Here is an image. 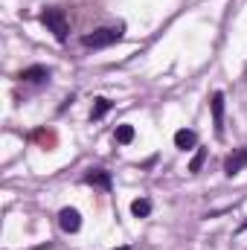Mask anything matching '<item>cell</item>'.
<instances>
[{
	"label": "cell",
	"instance_id": "cell-1",
	"mask_svg": "<svg viewBox=\"0 0 247 250\" xmlns=\"http://www.w3.org/2000/svg\"><path fill=\"white\" fill-rule=\"evenodd\" d=\"M41 21H44V26L59 38V41H64L67 38V32H70V23H67V18H64L62 9H44L41 12Z\"/></svg>",
	"mask_w": 247,
	"mask_h": 250
},
{
	"label": "cell",
	"instance_id": "cell-2",
	"mask_svg": "<svg viewBox=\"0 0 247 250\" xmlns=\"http://www.w3.org/2000/svg\"><path fill=\"white\" fill-rule=\"evenodd\" d=\"M123 38V29H96V32H90V35H84L82 38V44L84 47H93V50H99V47H111V44H117Z\"/></svg>",
	"mask_w": 247,
	"mask_h": 250
},
{
	"label": "cell",
	"instance_id": "cell-3",
	"mask_svg": "<svg viewBox=\"0 0 247 250\" xmlns=\"http://www.w3.org/2000/svg\"><path fill=\"white\" fill-rule=\"evenodd\" d=\"M59 224H62L64 233H79V227H82V215H79V209L64 207L62 212H59Z\"/></svg>",
	"mask_w": 247,
	"mask_h": 250
},
{
	"label": "cell",
	"instance_id": "cell-4",
	"mask_svg": "<svg viewBox=\"0 0 247 250\" xmlns=\"http://www.w3.org/2000/svg\"><path fill=\"white\" fill-rule=\"evenodd\" d=\"M245 166H247V148H236V151L224 160V172H227L230 178H233V175H239Z\"/></svg>",
	"mask_w": 247,
	"mask_h": 250
},
{
	"label": "cell",
	"instance_id": "cell-5",
	"mask_svg": "<svg viewBox=\"0 0 247 250\" xmlns=\"http://www.w3.org/2000/svg\"><path fill=\"white\" fill-rule=\"evenodd\" d=\"M209 108H212L215 134L221 137V134H224V93H212V102H209Z\"/></svg>",
	"mask_w": 247,
	"mask_h": 250
},
{
	"label": "cell",
	"instance_id": "cell-6",
	"mask_svg": "<svg viewBox=\"0 0 247 250\" xmlns=\"http://www.w3.org/2000/svg\"><path fill=\"white\" fill-rule=\"evenodd\" d=\"M84 184L108 192V189H111V172H105V169H90V172L84 175Z\"/></svg>",
	"mask_w": 247,
	"mask_h": 250
},
{
	"label": "cell",
	"instance_id": "cell-7",
	"mask_svg": "<svg viewBox=\"0 0 247 250\" xmlns=\"http://www.w3.org/2000/svg\"><path fill=\"white\" fill-rule=\"evenodd\" d=\"M47 79H50V70H47V67H41V64L26 67V70L21 73V82H47Z\"/></svg>",
	"mask_w": 247,
	"mask_h": 250
},
{
	"label": "cell",
	"instance_id": "cell-8",
	"mask_svg": "<svg viewBox=\"0 0 247 250\" xmlns=\"http://www.w3.org/2000/svg\"><path fill=\"white\" fill-rule=\"evenodd\" d=\"M195 143H198V134H195V131H192V128H181V131H175V146H178V148H192V146H195Z\"/></svg>",
	"mask_w": 247,
	"mask_h": 250
},
{
	"label": "cell",
	"instance_id": "cell-9",
	"mask_svg": "<svg viewBox=\"0 0 247 250\" xmlns=\"http://www.w3.org/2000/svg\"><path fill=\"white\" fill-rule=\"evenodd\" d=\"M131 212H134L137 218H145V215L151 212V201H148V198H137V201L131 204Z\"/></svg>",
	"mask_w": 247,
	"mask_h": 250
},
{
	"label": "cell",
	"instance_id": "cell-10",
	"mask_svg": "<svg viewBox=\"0 0 247 250\" xmlns=\"http://www.w3.org/2000/svg\"><path fill=\"white\" fill-rule=\"evenodd\" d=\"M114 137H117L120 146H128V143L134 140V125H117V134H114Z\"/></svg>",
	"mask_w": 247,
	"mask_h": 250
},
{
	"label": "cell",
	"instance_id": "cell-11",
	"mask_svg": "<svg viewBox=\"0 0 247 250\" xmlns=\"http://www.w3.org/2000/svg\"><path fill=\"white\" fill-rule=\"evenodd\" d=\"M108 111H111V102H108V99H96V105H93V114H90V117H93V120H102Z\"/></svg>",
	"mask_w": 247,
	"mask_h": 250
},
{
	"label": "cell",
	"instance_id": "cell-12",
	"mask_svg": "<svg viewBox=\"0 0 247 250\" xmlns=\"http://www.w3.org/2000/svg\"><path fill=\"white\" fill-rule=\"evenodd\" d=\"M204 163H206V148H198L195 157H192V163H189V172H201Z\"/></svg>",
	"mask_w": 247,
	"mask_h": 250
},
{
	"label": "cell",
	"instance_id": "cell-13",
	"mask_svg": "<svg viewBox=\"0 0 247 250\" xmlns=\"http://www.w3.org/2000/svg\"><path fill=\"white\" fill-rule=\"evenodd\" d=\"M114 250H128V248H114Z\"/></svg>",
	"mask_w": 247,
	"mask_h": 250
}]
</instances>
